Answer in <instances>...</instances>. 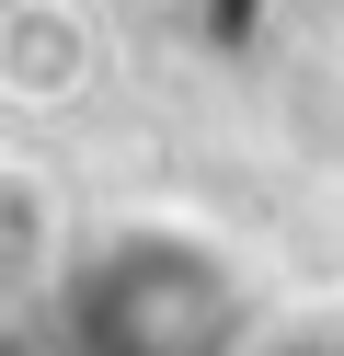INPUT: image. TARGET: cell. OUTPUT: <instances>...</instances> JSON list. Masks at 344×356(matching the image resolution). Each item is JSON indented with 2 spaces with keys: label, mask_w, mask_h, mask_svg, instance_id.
I'll use <instances>...</instances> for the list:
<instances>
[{
  "label": "cell",
  "mask_w": 344,
  "mask_h": 356,
  "mask_svg": "<svg viewBox=\"0 0 344 356\" xmlns=\"http://www.w3.org/2000/svg\"><path fill=\"white\" fill-rule=\"evenodd\" d=\"M252 345V276L229 241L183 218L92 230L58 264V356H241Z\"/></svg>",
  "instance_id": "1"
},
{
  "label": "cell",
  "mask_w": 344,
  "mask_h": 356,
  "mask_svg": "<svg viewBox=\"0 0 344 356\" xmlns=\"http://www.w3.org/2000/svg\"><path fill=\"white\" fill-rule=\"evenodd\" d=\"M92 70H104V24L81 0H0V104L58 115L92 92Z\"/></svg>",
  "instance_id": "2"
},
{
  "label": "cell",
  "mask_w": 344,
  "mask_h": 356,
  "mask_svg": "<svg viewBox=\"0 0 344 356\" xmlns=\"http://www.w3.org/2000/svg\"><path fill=\"white\" fill-rule=\"evenodd\" d=\"M0 356H58V345H0Z\"/></svg>",
  "instance_id": "3"
},
{
  "label": "cell",
  "mask_w": 344,
  "mask_h": 356,
  "mask_svg": "<svg viewBox=\"0 0 344 356\" xmlns=\"http://www.w3.org/2000/svg\"><path fill=\"white\" fill-rule=\"evenodd\" d=\"M287 356H344V345H287Z\"/></svg>",
  "instance_id": "4"
}]
</instances>
